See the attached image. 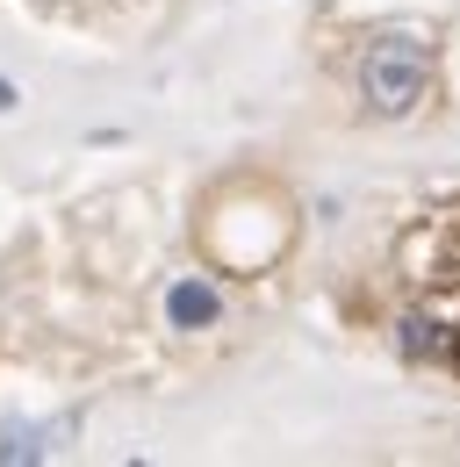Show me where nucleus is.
<instances>
[{
  "instance_id": "20e7f679",
  "label": "nucleus",
  "mask_w": 460,
  "mask_h": 467,
  "mask_svg": "<svg viewBox=\"0 0 460 467\" xmlns=\"http://www.w3.org/2000/svg\"><path fill=\"white\" fill-rule=\"evenodd\" d=\"M15 109H22V94H15L7 79H0V116H15Z\"/></svg>"
},
{
  "instance_id": "7ed1b4c3",
  "label": "nucleus",
  "mask_w": 460,
  "mask_h": 467,
  "mask_svg": "<svg viewBox=\"0 0 460 467\" xmlns=\"http://www.w3.org/2000/svg\"><path fill=\"white\" fill-rule=\"evenodd\" d=\"M51 446H44V431L37 424H7L0 431V467H15V461H44Z\"/></svg>"
},
{
  "instance_id": "f257e3e1",
  "label": "nucleus",
  "mask_w": 460,
  "mask_h": 467,
  "mask_svg": "<svg viewBox=\"0 0 460 467\" xmlns=\"http://www.w3.org/2000/svg\"><path fill=\"white\" fill-rule=\"evenodd\" d=\"M424 94H432V44H417V36H382V44L360 58V101H367L382 122H402Z\"/></svg>"
},
{
  "instance_id": "f03ea898",
  "label": "nucleus",
  "mask_w": 460,
  "mask_h": 467,
  "mask_svg": "<svg viewBox=\"0 0 460 467\" xmlns=\"http://www.w3.org/2000/svg\"><path fill=\"white\" fill-rule=\"evenodd\" d=\"M216 317H224V295H216L209 274H180L166 288V324L172 331H209Z\"/></svg>"
}]
</instances>
